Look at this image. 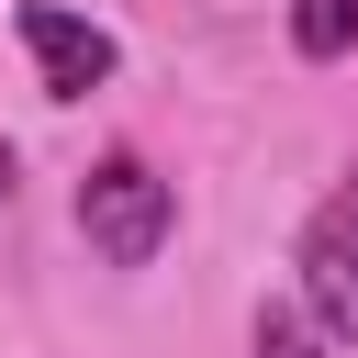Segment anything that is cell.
Here are the masks:
<instances>
[{
  "label": "cell",
  "instance_id": "5b68a950",
  "mask_svg": "<svg viewBox=\"0 0 358 358\" xmlns=\"http://www.w3.org/2000/svg\"><path fill=\"white\" fill-rule=\"evenodd\" d=\"M324 347H336V336H324L302 302H268V313H257V358H324Z\"/></svg>",
  "mask_w": 358,
  "mask_h": 358
},
{
  "label": "cell",
  "instance_id": "6da1fadb",
  "mask_svg": "<svg viewBox=\"0 0 358 358\" xmlns=\"http://www.w3.org/2000/svg\"><path fill=\"white\" fill-rule=\"evenodd\" d=\"M78 235H90L101 268H157V246L179 235V190H168L134 145H112V157H90V179H78Z\"/></svg>",
  "mask_w": 358,
  "mask_h": 358
},
{
  "label": "cell",
  "instance_id": "277c9868",
  "mask_svg": "<svg viewBox=\"0 0 358 358\" xmlns=\"http://www.w3.org/2000/svg\"><path fill=\"white\" fill-rule=\"evenodd\" d=\"M291 45H302L313 67L358 56V0H291Z\"/></svg>",
  "mask_w": 358,
  "mask_h": 358
},
{
  "label": "cell",
  "instance_id": "7a4b0ae2",
  "mask_svg": "<svg viewBox=\"0 0 358 358\" xmlns=\"http://www.w3.org/2000/svg\"><path fill=\"white\" fill-rule=\"evenodd\" d=\"M291 268H302V313H313L336 347H358V168H347V179L302 213Z\"/></svg>",
  "mask_w": 358,
  "mask_h": 358
},
{
  "label": "cell",
  "instance_id": "8992f818",
  "mask_svg": "<svg viewBox=\"0 0 358 358\" xmlns=\"http://www.w3.org/2000/svg\"><path fill=\"white\" fill-rule=\"evenodd\" d=\"M0 213H11V145H0Z\"/></svg>",
  "mask_w": 358,
  "mask_h": 358
},
{
  "label": "cell",
  "instance_id": "3957f363",
  "mask_svg": "<svg viewBox=\"0 0 358 358\" xmlns=\"http://www.w3.org/2000/svg\"><path fill=\"white\" fill-rule=\"evenodd\" d=\"M11 34H22V56H34L45 101H90V90L123 67V45H112L101 22H78L67 0H22V11H11Z\"/></svg>",
  "mask_w": 358,
  "mask_h": 358
}]
</instances>
